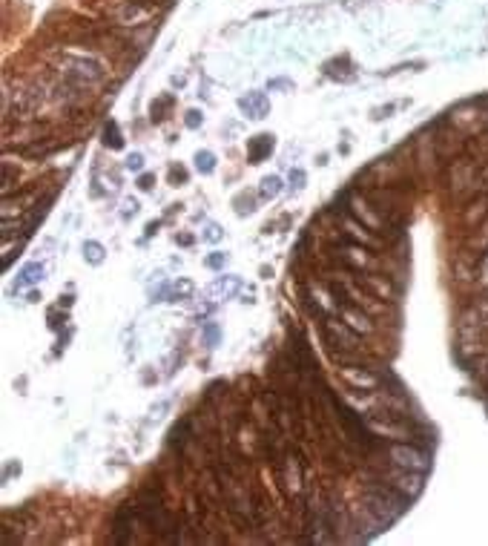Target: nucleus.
Here are the masks:
<instances>
[{
	"instance_id": "obj_1",
	"label": "nucleus",
	"mask_w": 488,
	"mask_h": 546,
	"mask_svg": "<svg viewBox=\"0 0 488 546\" xmlns=\"http://www.w3.org/2000/svg\"><path fill=\"white\" fill-rule=\"evenodd\" d=\"M382 452H385V463L400 466V469H411V471H428L431 469V455L428 448H423L420 443H388L382 440Z\"/></svg>"
},
{
	"instance_id": "obj_2",
	"label": "nucleus",
	"mask_w": 488,
	"mask_h": 546,
	"mask_svg": "<svg viewBox=\"0 0 488 546\" xmlns=\"http://www.w3.org/2000/svg\"><path fill=\"white\" fill-rule=\"evenodd\" d=\"M377 478H379L382 483L393 486L400 494H405L408 501H414V497L423 492V478H425V474H423V471H411V469H400V466H391V463H388L385 469H379Z\"/></svg>"
},
{
	"instance_id": "obj_3",
	"label": "nucleus",
	"mask_w": 488,
	"mask_h": 546,
	"mask_svg": "<svg viewBox=\"0 0 488 546\" xmlns=\"http://www.w3.org/2000/svg\"><path fill=\"white\" fill-rule=\"evenodd\" d=\"M339 377L345 379L351 391H377L382 386V377L374 374L370 368H362L356 363H347V365H339Z\"/></svg>"
},
{
	"instance_id": "obj_4",
	"label": "nucleus",
	"mask_w": 488,
	"mask_h": 546,
	"mask_svg": "<svg viewBox=\"0 0 488 546\" xmlns=\"http://www.w3.org/2000/svg\"><path fill=\"white\" fill-rule=\"evenodd\" d=\"M339 250V259L345 265H351L354 271H377L379 262L374 259V253L365 250L362 245H354V239H345V245L336 248Z\"/></svg>"
},
{
	"instance_id": "obj_5",
	"label": "nucleus",
	"mask_w": 488,
	"mask_h": 546,
	"mask_svg": "<svg viewBox=\"0 0 488 546\" xmlns=\"http://www.w3.org/2000/svg\"><path fill=\"white\" fill-rule=\"evenodd\" d=\"M351 210H354V216H356L368 230H379V233H382V227H388V216H385L382 207H370V204H365L362 199H354V202H351Z\"/></svg>"
},
{
	"instance_id": "obj_6",
	"label": "nucleus",
	"mask_w": 488,
	"mask_h": 546,
	"mask_svg": "<svg viewBox=\"0 0 488 546\" xmlns=\"http://www.w3.org/2000/svg\"><path fill=\"white\" fill-rule=\"evenodd\" d=\"M270 150H273V135H255V138H250L247 156H250L253 164H259V161H265L270 156Z\"/></svg>"
},
{
	"instance_id": "obj_7",
	"label": "nucleus",
	"mask_w": 488,
	"mask_h": 546,
	"mask_svg": "<svg viewBox=\"0 0 488 546\" xmlns=\"http://www.w3.org/2000/svg\"><path fill=\"white\" fill-rule=\"evenodd\" d=\"M170 443H173L175 452H184V446L190 443V420H184V423H178V425H175Z\"/></svg>"
},
{
	"instance_id": "obj_8",
	"label": "nucleus",
	"mask_w": 488,
	"mask_h": 546,
	"mask_svg": "<svg viewBox=\"0 0 488 546\" xmlns=\"http://www.w3.org/2000/svg\"><path fill=\"white\" fill-rule=\"evenodd\" d=\"M242 109H247L253 118H262V115L267 112L265 95H250V98H242Z\"/></svg>"
},
{
	"instance_id": "obj_9",
	"label": "nucleus",
	"mask_w": 488,
	"mask_h": 546,
	"mask_svg": "<svg viewBox=\"0 0 488 546\" xmlns=\"http://www.w3.org/2000/svg\"><path fill=\"white\" fill-rule=\"evenodd\" d=\"M104 144L112 147V150H121V147H124L121 132H118V124H107V127H104Z\"/></svg>"
},
{
	"instance_id": "obj_10",
	"label": "nucleus",
	"mask_w": 488,
	"mask_h": 546,
	"mask_svg": "<svg viewBox=\"0 0 488 546\" xmlns=\"http://www.w3.org/2000/svg\"><path fill=\"white\" fill-rule=\"evenodd\" d=\"M43 276V265H29L26 271L20 273V285H35Z\"/></svg>"
},
{
	"instance_id": "obj_11",
	"label": "nucleus",
	"mask_w": 488,
	"mask_h": 546,
	"mask_svg": "<svg viewBox=\"0 0 488 546\" xmlns=\"http://www.w3.org/2000/svg\"><path fill=\"white\" fill-rule=\"evenodd\" d=\"M278 184H282V181H278V179H265V187H262L265 199H273V196H278V190H282V187H278Z\"/></svg>"
},
{
	"instance_id": "obj_12",
	"label": "nucleus",
	"mask_w": 488,
	"mask_h": 546,
	"mask_svg": "<svg viewBox=\"0 0 488 546\" xmlns=\"http://www.w3.org/2000/svg\"><path fill=\"white\" fill-rule=\"evenodd\" d=\"M196 161H198V170H201V173H213V167H216L210 153H198V158H196Z\"/></svg>"
},
{
	"instance_id": "obj_13",
	"label": "nucleus",
	"mask_w": 488,
	"mask_h": 546,
	"mask_svg": "<svg viewBox=\"0 0 488 546\" xmlns=\"http://www.w3.org/2000/svg\"><path fill=\"white\" fill-rule=\"evenodd\" d=\"M84 250H86V259H89V262H95V265H98L101 259H104V250H101V245H95V242H92V245H86Z\"/></svg>"
},
{
	"instance_id": "obj_14",
	"label": "nucleus",
	"mask_w": 488,
	"mask_h": 546,
	"mask_svg": "<svg viewBox=\"0 0 488 546\" xmlns=\"http://www.w3.org/2000/svg\"><path fill=\"white\" fill-rule=\"evenodd\" d=\"M474 305H477V311H480V317H482V322H485V328H488V291H485Z\"/></svg>"
},
{
	"instance_id": "obj_15",
	"label": "nucleus",
	"mask_w": 488,
	"mask_h": 546,
	"mask_svg": "<svg viewBox=\"0 0 488 546\" xmlns=\"http://www.w3.org/2000/svg\"><path fill=\"white\" fill-rule=\"evenodd\" d=\"M204 334H207V342H210V345H216V342H219V328H216V325H207V328H204Z\"/></svg>"
},
{
	"instance_id": "obj_16",
	"label": "nucleus",
	"mask_w": 488,
	"mask_h": 546,
	"mask_svg": "<svg viewBox=\"0 0 488 546\" xmlns=\"http://www.w3.org/2000/svg\"><path fill=\"white\" fill-rule=\"evenodd\" d=\"M207 265H210V268H221V265H224V256H221V253L210 256V259H207Z\"/></svg>"
},
{
	"instance_id": "obj_17",
	"label": "nucleus",
	"mask_w": 488,
	"mask_h": 546,
	"mask_svg": "<svg viewBox=\"0 0 488 546\" xmlns=\"http://www.w3.org/2000/svg\"><path fill=\"white\" fill-rule=\"evenodd\" d=\"M198 121H201V118H198V112L193 109V112H187V127H198Z\"/></svg>"
},
{
	"instance_id": "obj_18",
	"label": "nucleus",
	"mask_w": 488,
	"mask_h": 546,
	"mask_svg": "<svg viewBox=\"0 0 488 546\" xmlns=\"http://www.w3.org/2000/svg\"><path fill=\"white\" fill-rule=\"evenodd\" d=\"M170 179H173V181H178V179H181V181H184V179H187V173H184V170H178V167H173Z\"/></svg>"
},
{
	"instance_id": "obj_19",
	"label": "nucleus",
	"mask_w": 488,
	"mask_h": 546,
	"mask_svg": "<svg viewBox=\"0 0 488 546\" xmlns=\"http://www.w3.org/2000/svg\"><path fill=\"white\" fill-rule=\"evenodd\" d=\"M129 167H132V170H141V156H132V158H129Z\"/></svg>"
},
{
	"instance_id": "obj_20",
	"label": "nucleus",
	"mask_w": 488,
	"mask_h": 546,
	"mask_svg": "<svg viewBox=\"0 0 488 546\" xmlns=\"http://www.w3.org/2000/svg\"><path fill=\"white\" fill-rule=\"evenodd\" d=\"M141 187L150 190V187H152V176H144V179H141Z\"/></svg>"
}]
</instances>
